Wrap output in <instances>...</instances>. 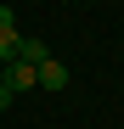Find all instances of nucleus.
<instances>
[{
  "mask_svg": "<svg viewBox=\"0 0 124 129\" xmlns=\"http://www.w3.org/2000/svg\"><path fill=\"white\" fill-rule=\"evenodd\" d=\"M0 84H6L11 95H28V90H39V68H28V62H6V68H0Z\"/></svg>",
  "mask_w": 124,
  "mask_h": 129,
  "instance_id": "obj_1",
  "label": "nucleus"
},
{
  "mask_svg": "<svg viewBox=\"0 0 124 129\" xmlns=\"http://www.w3.org/2000/svg\"><path fill=\"white\" fill-rule=\"evenodd\" d=\"M17 62H28V68H45V62H51V51H45V39H17Z\"/></svg>",
  "mask_w": 124,
  "mask_h": 129,
  "instance_id": "obj_2",
  "label": "nucleus"
},
{
  "mask_svg": "<svg viewBox=\"0 0 124 129\" xmlns=\"http://www.w3.org/2000/svg\"><path fill=\"white\" fill-rule=\"evenodd\" d=\"M39 90H68V68H62L56 56L45 62V68H39Z\"/></svg>",
  "mask_w": 124,
  "mask_h": 129,
  "instance_id": "obj_3",
  "label": "nucleus"
},
{
  "mask_svg": "<svg viewBox=\"0 0 124 129\" xmlns=\"http://www.w3.org/2000/svg\"><path fill=\"white\" fill-rule=\"evenodd\" d=\"M0 28H17V11L11 6H0Z\"/></svg>",
  "mask_w": 124,
  "mask_h": 129,
  "instance_id": "obj_4",
  "label": "nucleus"
},
{
  "mask_svg": "<svg viewBox=\"0 0 124 129\" xmlns=\"http://www.w3.org/2000/svg\"><path fill=\"white\" fill-rule=\"evenodd\" d=\"M11 101H17V95H11V90H6V84H0V112H6V107H11Z\"/></svg>",
  "mask_w": 124,
  "mask_h": 129,
  "instance_id": "obj_5",
  "label": "nucleus"
}]
</instances>
